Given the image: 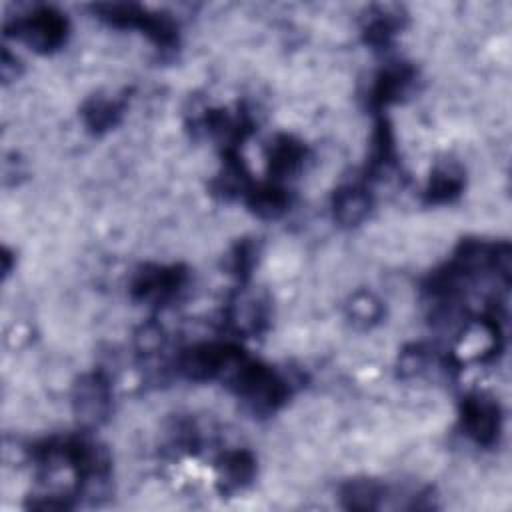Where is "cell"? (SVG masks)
<instances>
[{
    "label": "cell",
    "mask_w": 512,
    "mask_h": 512,
    "mask_svg": "<svg viewBox=\"0 0 512 512\" xmlns=\"http://www.w3.org/2000/svg\"><path fill=\"white\" fill-rule=\"evenodd\" d=\"M226 380L236 396L256 414H270L288 398L286 380L272 368L256 364L246 356L232 368Z\"/></svg>",
    "instance_id": "cell-1"
},
{
    "label": "cell",
    "mask_w": 512,
    "mask_h": 512,
    "mask_svg": "<svg viewBox=\"0 0 512 512\" xmlns=\"http://www.w3.org/2000/svg\"><path fill=\"white\" fill-rule=\"evenodd\" d=\"M246 354L234 344H198L184 350L178 358V370L188 380H212V378H226L230 370L244 358Z\"/></svg>",
    "instance_id": "cell-2"
},
{
    "label": "cell",
    "mask_w": 512,
    "mask_h": 512,
    "mask_svg": "<svg viewBox=\"0 0 512 512\" xmlns=\"http://www.w3.org/2000/svg\"><path fill=\"white\" fill-rule=\"evenodd\" d=\"M98 10L102 12V18L114 26H122V28L130 26V28L144 30V34L162 50L174 48L176 44V28L164 16L148 14L138 6H126V4L98 6Z\"/></svg>",
    "instance_id": "cell-3"
},
{
    "label": "cell",
    "mask_w": 512,
    "mask_h": 512,
    "mask_svg": "<svg viewBox=\"0 0 512 512\" xmlns=\"http://www.w3.org/2000/svg\"><path fill=\"white\" fill-rule=\"evenodd\" d=\"M16 36L38 52H50L64 44L68 22L52 8H40L34 14L16 20Z\"/></svg>",
    "instance_id": "cell-4"
},
{
    "label": "cell",
    "mask_w": 512,
    "mask_h": 512,
    "mask_svg": "<svg viewBox=\"0 0 512 512\" xmlns=\"http://www.w3.org/2000/svg\"><path fill=\"white\" fill-rule=\"evenodd\" d=\"M462 426L476 444L492 446L498 442L502 428L498 402L480 392L466 396L462 400Z\"/></svg>",
    "instance_id": "cell-5"
},
{
    "label": "cell",
    "mask_w": 512,
    "mask_h": 512,
    "mask_svg": "<svg viewBox=\"0 0 512 512\" xmlns=\"http://www.w3.org/2000/svg\"><path fill=\"white\" fill-rule=\"evenodd\" d=\"M184 282L186 272L180 266H146L136 274L132 282V294L138 300H150L154 304H160L176 296Z\"/></svg>",
    "instance_id": "cell-6"
},
{
    "label": "cell",
    "mask_w": 512,
    "mask_h": 512,
    "mask_svg": "<svg viewBox=\"0 0 512 512\" xmlns=\"http://www.w3.org/2000/svg\"><path fill=\"white\" fill-rule=\"evenodd\" d=\"M110 408V384L104 374L94 372L84 378L74 388V410L78 418L86 424H100Z\"/></svg>",
    "instance_id": "cell-7"
},
{
    "label": "cell",
    "mask_w": 512,
    "mask_h": 512,
    "mask_svg": "<svg viewBox=\"0 0 512 512\" xmlns=\"http://www.w3.org/2000/svg\"><path fill=\"white\" fill-rule=\"evenodd\" d=\"M218 484L222 492H236L248 486L256 472V462L248 450H232L218 458Z\"/></svg>",
    "instance_id": "cell-8"
},
{
    "label": "cell",
    "mask_w": 512,
    "mask_h": 512,
    "mask_svg": "<svg viewBox=\"0 0 512 512\" xmlns=\"http://www.w3.org/2000/svg\"><path fill=\"white\" fill-rule=\"evenodd\" d=\"M370 206H372V200L368 190L358 184L342 186L332 196L334 218L344 226L360 224L368 216Z\"/></svg>",
    "instance_id": "cell-9"
},
{
    "label": "cell",
    "mask_w": 512,
    "mask_h": 512,
    "mask_svg": "<svg viewBox=\"0 0 512 512\" xmlns=\"http://www.w3.org/2000/svg\"><path fill=\"white\" fill-rule=\"evenodd\" d=\"M306 156V148L300 140L288 134H280L274 138V142L268 146V170L274 176V180L286 178L288 174H294Z\"/></svg>",
    "instance_id": "cell-10"
},
{
    "label": "cell",
    "mask_w": 512,
    "mask_h": 512,
    "mask_svg": "<svg viewBox=\"0 0 512 512\" xmlns=\"http://www.w3.org/2000/svg\"><path fill=\"white\" fill-rule=\"evenodd\" d=\"M412 80H414V70L408 64H394L382 70L372 88V96H370L372 106L380 110L400 100V96L406 94V90L410 88Z\"/></svg>",
    "instance_id": "cell-11"
},
{
    "label": "cell",
    "mask_w": 512,
    "mask_h": 512,
    "mask_svg": "<svg viewBox=\"0 0 512 512\" xmlns=\"http://www.w3.org/2000/svg\"><path fill=\"white\" fill-rule=\"evenodd\" d=\"M246 204L260 218H278L288 208V194L276 182L250 186L246 192Z\"/></svg>",
    "instance_id": "cell-12"
},
{
    "label": "cell",
    "mask_w": 512,
    "mask_h": 512,
    "mask_svg": "<svg viewBox=\"0 0 512 512\" xmlns=\"http://www.w3.org/2000/svg\"><path fill=\"white\" fill-rule=\"evenodd\" d=\"M464 188V174L458 166L448 164L440 166L432 172L430 182L426 186V202L430 204H446L460 196Z\"/></svg>",
    "instance_id": "cell-13"
},
{
    "label": "cell",
    "mask_w": 512,
    "mask_h": 512,
    "mask_svg": "<svg viewBox=\"0 0 512 512\" xmlns=\"http://www.w3.org/2000/svg\"><path fill=\"white\" fill-rule=\"evenodd\" d=\"M384 486L374 480H350L340 490V500L348 510H376L384 498Z\"/></svg>",
    "instance_id": "cell-14"
},
{
    "label": "cell",
    "mask_w": 512,
    "mask_h": 512,
    "mask_svg": "<svg viewBox=\"0 0 512 512\" xmlns=\"http://www.w3.org/2000/svg\"><path fill=\"white\" fill-rule=\"evenodd\" d=\"M122 102L118 100H110V98H92L86 102L84 110H82V116H84V122L90 130L94 132H104L108 128H112L120 116H122Z\"/></svg>",
    "instance_id": "cell-15"
},
{
    "label": "cell",
    "mask_w": 512,
    "mask_h": 512,
    "mask_svg": "<svg viewBox=\"0 0 512 512\" xmlns=\"http://www.w3.org/2000/svg\"><path fill=\"white\" fill-rule=\"evenodd\" d=\"M348 314H350L352 322H356L360 326H370L380 320L382 306L370 292H358L352 298V302L348 304Z\"/></svg>",
    "instance_id": "cell-16"
},
{
    "label": "cell",
    "mask_w": 512,
    "mask_h": 512,
    "mask_svg": "<svg viewBox=\"0 0 512 512\" xmlns=\"http://www.w3.org/2000/svg\"><path fill=\"white\" fill-rule=\"evenodd\" d=\"M398 30V20L388 14H380L366 26V40L372 46H386Z\"/></svg>",
    "instance_id": "cell-17"
}]
</instances>
